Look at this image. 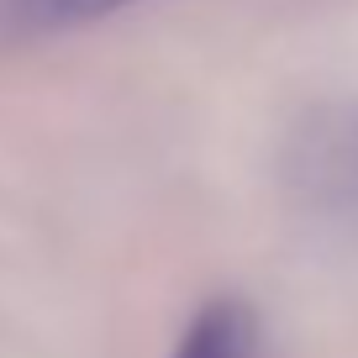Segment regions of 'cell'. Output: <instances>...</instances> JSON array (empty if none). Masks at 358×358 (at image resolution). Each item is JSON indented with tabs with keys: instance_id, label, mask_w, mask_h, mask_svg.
Returning <instances> with one entry per match:
<instances>
[{
	"instance_id": "cell-1",
	"label": "cell",
	"mask_w": 358,
	"mask_h": 358,
	"mask_svg": "<svg viewBox=\"0 0 358 358\" xmlns=\"http://www.w3.org/2000/svg\"><path fill=\"white\" fill-rule=\"evenodd\" d=\"M258 353H264V332H258L253 306L237 295H216L179 332L169 358H258Z\"/></svg>"
},
{
	"instance_id": "cell-2",
	"label": "cell",
	"mask_w": 358,
	"mask_h": 358,
	"mask_svg": "<svg viewBox=\"0 0 358 358\" xmlns=\"http://www.w3.org/2000/svg\"><path fill=\"white\" fill-rule=\"evenodd\" d=\"M127 6H143V0H0V22L16 32H69V27L106 22Z\"/></svg>"
}]
</instances>
